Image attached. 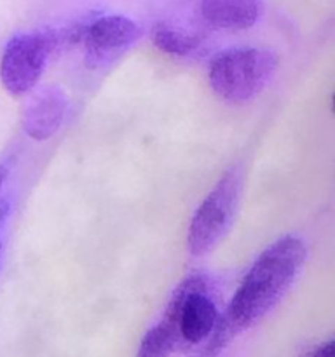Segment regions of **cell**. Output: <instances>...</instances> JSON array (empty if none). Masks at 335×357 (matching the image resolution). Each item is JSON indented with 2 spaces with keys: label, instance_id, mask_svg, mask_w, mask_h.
<instances>
[{
  "label": "cell",
  "instance_id": "cell-1",
  "mask_svg": "<svg viewBox=\"0 0 335 357\" xmlns=\"http://www.w3.org/2000/svg\"><path fill=\"white\" fill-rule=\"evenodd\" d=\"M306 258V243L299 236L286 234L269 244L241 279L218 333L234 337L265 319L295 284Z\"/></svg>",
  "mask_w": 335,
  "mask_h": 357
},
{
  "label": "cell",
  "instance_id": "cell-2",
  "mask_svg": "<svg viewBox=\"0 0 335 357\" xmlns=\"http://www.w3.org/2000/svg\"><path fill=\"white\" fill-rule=\"evenodd\" d=\"M278 65V54L269 49H225L209 63V87L225 103H250L274 79Z\"/></svg>",
  "mask_w": 335,
  "mask_h": 357
},
{
  "label": "cell",
  "instance_id": "cell-3",
  "mask_svg": "<svg viewBox=\"0 0 335 357\" xmlns=\"http://www.w3.org/2000/svg\"><path fill=\"white\" fill-rule=\"evenodd\" d=\"M241 188V167L230 166L195 208L187 230V250L191 257H206L222 243L236 218Z\"/></svg>",
  "mask_w": 335,
  "mask_h": 357
},
{
  "label": "cell",
  "instance_id": "cell-4",
  "mask_svg": "<svg viewBox=\"0 0 335 357\" xmlns=\"http://www.w3.org/2000/svg\"><path fill=\"white\" fill-rule=\"evenodd\" d=\"M66 40V35L54 30L21 31L3 45L0 58V82L10 96L34 93L40 82L52 52Z\"/></svg>",
  "mask_w": 335,
  "mask_h": 357
},
{
  "label": "cell",
  "instance_id": "cell-5",
  "mask_svg": "<svg viewBox=\"0 0 335 357\" xmlns=\"http://www.w3.org/2000/svg\"><path fill=\"white\" fill-rule=\"evenodd\" d=\"M142 37V28L124 14H101L80 28L86 65L100 68L128 52Z\"/></svg>",
  "mask_w": 335,
  "mask_h": 357
},
{
  "label": "cell",
  "instance_id": "cell-6",
  "mask_svg": "<svg viewBox=\"0 0 335 357\" xmlns=\"http://www.w3.org/2000/svg\"><path fill=\"white\" fill-rule=\"evenodd\" d=\"M178 309V333L188 345H199L211 337L218 324V307L199 275L185 279L174 291Z\"/></svg>",
  "mask_w": 335,
  "mask_h": 357
},
{
  "label": "cell",
  "instance_id": "cell-7",
  "mask_svg": "<svg viewBox=\"0 0 335 357\" xmlns=\"http://www.w3.org/2000/svg\"><path fill=\"white\" fill-rule=\"evenodd\" d=\"M70 101L65 91L58 86H45L30 96L21 114L24 135L35 142H47L66 121Z\"/></svg>",
  "mask_w": 335,
  "mask_h": 357
},
{
  "label": "cell",
  "instance_id": "cell-8",
  "mask_svg": "<svg viewBox=\"0 0 335 357\" xmlns=\"http://www.w3.org/2000/svg\"><path fill=\"white\" fill-rule=\"evenodd\" d=\"M204 24L216 31H244L262 16V0H199Z\"/></svg>",
  "mask_w": 335,
  "mask_h": 357
},
{
  "label": "cell",
  "instance_id": "cell-9",
  "mask_svg": "<svg viewBox=\"0 0 335 357\" xmlns=\"http://www.w3.org/2000/svg\"><path fill=\"white\" fill-rule=\"evenodd\" d=\"M180 342L177 298L173 295L166 310H164L163 317L143 335L136 357H170L177 351Z\"/></svg>",
  "mask_w": 335,
  "mask_h": 357
},
{
  "label": "cell",
  "instance_id": "cell-10",
  "mask_svg": "<svg viewBox=\"0 0 335 357\" xmlns=\"http://www.w3.org/2000/svg\"><path fill=\"white\" fill-rule=\"evenodd\" d=\"M152 42L161 52L174 58H188L201 49L199 37L173 26H157L152 33Z\"/></svg>",
  "mask_w": 335,
  "mask_h": 357
},
{
  "label": "cell",
  "instance_id": "cell-11",
  "mask_svg": "<svg viewBox=\"0 0 335 357\" xmlns=\"http://www.w3.org/2000/svg\"><path fill=\"white\" fill-rule=\"evenodd\" d=\"M309 357H335V344L334 340H328L327 344L316 347V351L313 352Z\"/></svg>",
  "mask_w": 335,
  "mask_h": 357
},
{
  "label": "cell",
  "instance_id": "cell-12",
  "mask_svg": "<svg viewBox=\"0 0 335 357\" xmlns=\"http://www.w3.org/2000/svg\"><path fill=\"white\" fill-rule=\"evenodd\" d=\"M3 178H6V173H3V169H2V167H0V188H2Z\"/></svg>",
  "mask_w": 335,
  "mask_h": 357
}]
</instances>
